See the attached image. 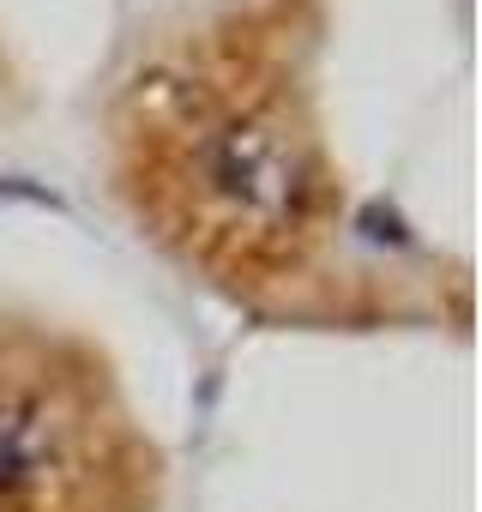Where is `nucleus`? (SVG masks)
<instances>
[{
    "mask_svg": "<svg viewBox=\"0 0 482 512\" xmlns=\"http://www.w3.org/2000/svg\"><path fill=\"white\" fill-rule=\"evenodd\" d=\"M157 452L103 362L43 326H0V512H157Z\"/></svg>",
    "mask_w": 482,
    "mask_h": 512,
    "instance_id": "f03ea898",
    "label": "nucleus"
},
{
    "mask_svg": "<svg viewBox=\"0 0 482 512\" xmlns=\"http://www.w3.org/2000/svg\"><path fill=\"white\" fill-rule=\"evenodd\" d=\"M308 61V0H241L169 37L115 103V169L139 223L248 296L308 284L344 229Z\"/></svg>",
    "mask_w": 482,
    "mask_h": 512,
    "instance_id": "f257e3e1",
    "label": "nucleus"
}]
</instances>
